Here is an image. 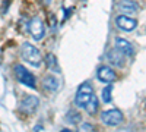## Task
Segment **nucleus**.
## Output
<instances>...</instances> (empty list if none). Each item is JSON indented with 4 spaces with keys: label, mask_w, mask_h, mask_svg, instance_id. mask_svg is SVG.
Segmentation results:
<instances>
[{
    "label": "nucleus",
    "mask_w": 146,
    "mask_h": 132,
    "mask_svg": "<svg viewBox=\"0 0 146 132\" xmlns=\"http://www.w3.org/2000/svg\"><path fill=\"white\" fill-rule=\"evenodd\" d=\"M82 2H86V0H82Z\"/></svg>",
    "instance_id": "nucleus-19"
},
{
    "label": "nucleus",
    "mask_w": 146,
    "mask_h": 132,
    "mask_svg": "<svg viewBox=\"0 0 146 132\" xmlns=\"http://www.w3.org/2000/svg\"><path fill=\"white\" fill-rule=\"evenodd\" d=\"M45 65H47L48 69L53 70V72H60V68H58V63H57V59H56V56H54L53 53H48V54L45 56Z\"/></svg>",
    "instance_id": "nucleus-13"
},
{
    "label": "nucleus",
    "mask_w": 146,
    "mask_h": 132,
    "mask_svg": "<svg viewBox=\"0 0 146 132\" xmlns=\"http://www.w3.org/2000/svg\"><path fill=\"white\" fill-rule=\"evenodd\" d=\"M115 47L120 50V52H123L126 56H133L135 54V50H133V46L126 40V38H121V37H118V38H115Z\"/></svg>",
    "instance_id": "nucleus-11"
},
{
    "label": "nucleus",
    "mask_w": 146,
    "mask_h": 132,
    "mask_svg": "<svg viewBox=\"0 0 146 132\" xmlns=\"http://www.w3.org/2000/svg\"><path fill=\"white\" fill-rule=\"evenodd\" d=\"M15 75H16V79L23 84L25 87H29V88H36V81H35V76L28 72V69L22 65H16L15 66Z\"/></svg>",
    "instance_id": "nucleus-3"
},
{
    "label": "nucleus",
    "mask_w": 146,
    "mask_h": 132,
    "mask_svg": "<svg viewBox=\"0 0 146 132\" xmlns=\"http://www.w3.org/2000/svg\"><path fill=\"white\" fill-rule=\"evenodd\" d=\"M21 54L23 57V60L28 62L29 65L38 68L41 65V53L36 47L31 43H23L21 47Z\"/></svg>",
    "instance_id": "nucleus-1"
},
{
    "label": "nucleus",
    "mask_w": 146,
    "mask_h": 132,
    "mask_svg": "<svg viewBox=\"0 0 146 132\" xmlns=\"http://www.w3.org/2000/svg\"><path fill=\"white\" fill-rule=\"evenodd\" d=\"M80 131H94V126L91 123H83L80 126Z\"/></svg>",
    "instance_id": "nucleus-17"
},
{
    "label": "nucleus",
    "mask_w": 146,
    "mask_h": 132,
    "mask_svg": "<svg viewBox=\"0 0 146 132\" xmlns=\"http://www.w3.org/2000/svg\"><path fill=\"white\" fill-rule=\"evenodd\" d=\"M40 104V100L36 95H25L19 104V110L25 115H32Z\"/></svg>",
    "instance_id": "nucleus-6"
},
{
    "label": "nucleus",
    "mask_w": 146,
    "mask_h": 132,
    "mask_svg": "<svg viewBox=\"0 0 146 132\" xmlns=\"http://www.w3.org/2000/svg\"><path fill=\"white\" fill-rule=\"evenodd\" d=\"M123 119H124L123 112L118 109H110L101 113V121L107 126H117L123 122Z\"/></svg>",
    "instance_id": "nucleus-4"
},
{
    "label": "nucleus",
    "mask_w": 146,
    "mask_h": 132,
    "mask_svg": "<svg viewBox=\"0 0 146 132\" xmlns=\"http://www.w3.org/2000/svg\"><path fill=\"white\" fill-rule=\"evenodd\" d=\"M111 92H113V85H107L104 90H102V101L104 103H110L111 101Z\"/></svg>",
    "instance_id": "nucleus-16"
},
{
    "label": "nucleus",
    "mask_w": 146,
    "mask_h": 132,
    "mask_svg": "<svg viewBox=\"0 0 146 132\" xmlns=\"http://www.w3.org/2000/svg\"><path fill=\"white\" fill-rule=\"evenodd\" d=\"M96 76H98V79L101 82H105V84H111V82H114L117 79V74L110 66H101L98 69Z\"/></svg>",
    "instance_id": "nucleus-8"
},
{
    "label": "nucleus",
    "mask_w": 146,
    "mask_h": 132,
    "mask_svg": "<svg viewBox=\"0 0 146 132\" xmlns=\"http://www.w3.org/2000/svg\"><path fill=\"white\" fill-rule=\"evenodd\" d=\"M40 129L42 131V126H41V125H36V126L34 128V131H40Z\"/></svg>",
    "instance_id": "nucleus-18"
},
{
    "label": "nucleus",
    "mask_w": 146,
    "mask_h": 132,
    "mask_svg": "<svg viewBox=\"0 0 146 132\" xmlns=\"http://www.w3.org/2000/svg\"><path fill=\"white\" fill-rule=\"evenodd\" d=\"M28 29H29V34L31 37L35 40V41H41L45 35V27H44V22L40 19V18H32L28 23Z\"/></svg>",
    "instance_id": "nucleus-5"
},
{
    "label": "nucleus",
    "mask_w": 146,
    "mask_h": 132,
    "mask_svg": "<svg viewBox=\"0 0 146 132\" xmlns=\"http://www.w3.org/2000/svg\"><path fill=\"white\" fill-rule=\"evenodd\" d=\"M94 95V88L91 85V82H82L78 91H76V95H75V104L76 107H86V104L89 103V100L92 98Z\"/></svg>",
    "instance_id": "nucleus-2"
},
{
    "label": "nucleus",
    "mask_w": 146,
    "mask_h": 132,
    "mask_svg": "<svg viewBox=\"0 0 146 132\" xmlns=\"http://www.w3.org/2000/svg\"><path fill=\"white\" fill-rule=\"evenodd\" d=\"M58 85H60V81H58L56 76H53V75L45 76L44 81H42V87H44V90L48 91V92L57 91V90H58Z\"/></svg>",
    "instance_id": "nucleus-12"
},
{
    "label": "nucleus",
    "mask_w": 146,
    "mask_h": 132,
    "mask_svg": "<svg viewBox=\"0 0 146 132\" xmlns=\"http://www.w3.org/2000/svg\"><path fill=\"white\" fill-rule=\"evenodd\" d=\"M124 53L123 52H120L118 49H117V47H115V49H113V50H110L108 52V54H107V57H108V60L110 62H111V65H114V66H117V68H123L124 66V60H126V59H124Z\"/></svg>",
    "instance_id": "nucleus-9"
},
{
    "label": "nucleus",
    "mask_w": 146,
    "mask_h": 132,
    "mask_svg": "<svg viewBox=\"0 0 146 132\" xmlns=\"http://www.w3.org/2000/svg\"><path fill=\"white\" fill-rule=\"evenodd\" d=\"M80 119H82V116H80V113H79L76 109H72V110H69V112L66 113V121H67V123H70V125L79 123Z\"/></svg>",
    "instance_id": "nucleus-14"
},
{
    "label": "nucleus",
    "mask_w": 146,
    "mask_h": 132,
    "mask_svg": "<svg viewBox=\"0 0 146 132\" xmlns=\"http://www.w3.org/2000/svg\"><path fill=\"white\" fill-rule=\"evenodd\" d=\"M85 110H86L89 115H95L96 112H98V98H96V95H95V94L92 95V98H91L89 103L86 104Z\"/></svg>",
    "instance_id": "nucleus-15"
},
{
    "label": "nucleus",
    "mask_w": 146,
    "mask_h": 132,
    "mask_svg": "<svg viewBox=\"0 0 146 132\" xmlns=\"http://www.w3.org/2000/svg\"><path fill=\"white\" fill-rule=\"evenodd\" d=\"M115 25L123 31H133L137 27V21L133 18H129L126 15H120L115 18Z\"/></svg>",
    "instance_id": "nucleus-7"
},
{
    "label": "nucleus",
    "mask_w": 146,
    "mask_h": 132,
    "mask_svg": "<svg viewBox=\"0 0 146 132\" xmlns=\"http://www.w3.org/2000/svg\"><path fill=\"white\" fill-rule=\"evenodd\" d=\"M118 9L123 13H137L139 12V5L135 0H121L118 3Z\"/></svg>",
    "instance_id": "nucleus-10"
}]
</instances>
